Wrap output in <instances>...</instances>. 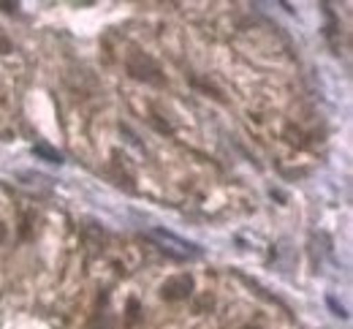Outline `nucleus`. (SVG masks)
<instances>
[{"instance_id": "0eeeda50", "label": "nucleus", "mask_w": 353, "mask_h": 329, "mask_svg": "<svg viewBox=\"0 0 353 329\" xmlns=\"http://www.w3.org/2000/svg\"><path fill=\"white\" fill-rule=\"evenodd\" d=\"M6 52H8V41H3V39H0V54H6Z\"/></svg>"}, {"instance_id": "423d86ee", "label": "nucleus", "mask_w": 353, "mask_h": 329, "mask_svg": "<svg viewBox=\"0 0 353 329\" xmlns=\"http://www.w3.org/2000/svg\"><path fill=\"white\" fill-rule=\"evenodd\" d=\"M90 329H112V324H109V319L101 313V316H95V321L90 324Z\"/></svg>"}, {"instance_id": "7ed1b4c3", "label": "nucleus", "mask_w": 353, "mask_h": 329, "mask_svg": "<svg viewBox=\"0 0 353 329\" xmlns=\"http://www.w3.org/2000/svg\"><path fill=\"white\" fill-rule=\"evenodd\" d=\"M33 155L44 158V161H49V163H63V155H60L57 150L46 147V144H33Z\"/></svg>"}, {"instance_id": "f257e3e1", "label": "nucleus", "mask_w": 353, "mask_h": 329, "mask_svg": "<svg viewBox=\"0 0 353 329\" xmlns=\"http://www.w3.org/2000/svg\"><path fill=\"white\" fill-rule=\"evenodd\" d=\"M128 74H131L133 79L152 82V85H161V82H163L158 63H155L150 54H144V52H136V54L128 57Z\"/></svg>"}, {"instance_id": "39448f33", "label": "nucleus", "mask_w": 353, "mask_h": 329, "mask_svg": "<svg viewBox=\"0 0 353 329\" xmlns=\"http://www.w3.org/2000/svg\"><path fill=\"white\" fill-rule=\"evenodd\" d=\"M326 302H329V308L334 310V316H340V319H348V313H345V308H343V305H337V299H334V297H329Z\"/></svg>"}, {"instance_id": "20e7f679", "label": "nucleus", "mask_w": 353, "mask_h": 329, "mask_svg": "<svg viewBox=\"0 0 353 329\" xmlns=\"http://www.w3.org/2000/svg\"><path fill=\"white\" fill-rule=\"evenodd\" d=\"M139 319H141V305H139V299H128V313H125V327H128V329H136V324H139Z\"/></svg>"}, {"instance_id": "f03ea898", "label": "nucleus", "mask_w": 353, "mask_h": 329, "mask_svg": "<svg viewBox=\"0 0 353 329\" xmlns=\"http://www.w3.org/2000/svg\"><path fill=\"white\" fill-rule=\"evenodd\" d=\"M190 294H193V278L190 275H176V278H169L161 286V297L166 302H182Z\"/></svg>"}]
</instances>
